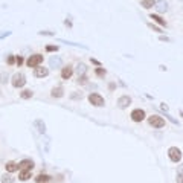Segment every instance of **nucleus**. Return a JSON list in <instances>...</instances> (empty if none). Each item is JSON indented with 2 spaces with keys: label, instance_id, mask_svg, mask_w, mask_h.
Masks as SVG:
<instances>
[{
  "label": "nucleus",
  "instance_id": "obj_9",
  "mask_svg": "<svg viewBox=\"0 0 183 183\" xmlns=\"http://www.w3.org/2000/svg\"><path fill=\"white\" fill-rule=\"evenodd\" d=\"M47 75H49V69H47V67L38 66V67L34 69V76H35V78H46Z\"/></svg>",
  "mask_w": 183,
  "mask_h": 183
},
{
  "label": "nucleus",
  "instance_id": "obj_14",
  "mask_svg": "<svg viewBox=\"0 0 183 183\" xmlns=\"http://www.w3.org/2000/svg\"><path fill=\"white\" fill-rule=\"evenodd\" d=\"M50 96H52V98H63V96H64L63 87H54L52 92H50Z\"/></svg>",
  "mask_w": 183,
  "mask_h": 183
},
{
  "label": "nucleus",
  "instance_id": "obj_15",
  "mask_svg": "<svg viewBox=\"0 0 183 183\" xmlns=\"http://www.w3.org/2000/svg\"><path fill=\"white\" fill-rule=\"evenodd\" d=\"M34 180L37 181V183H47L49 180H50V175H47V174H38L37 177H34Z\"/></svg>",
  "mask_w": 183,
  "mask_h": 183
},
{
  "label": "nucleus",
  "instance_id": "obj_16",
  "mask_svg": "<svg viewBox=\"0 0 183 183\" xmlns=\"http://www.w3.org/2000/svg\"><path fill=\"white\" fill-rule=\"evenodd\" d=\"M31 177H32V171H20V174H19V180L20 181H26Z\"/></svg>",
  "mask_w": 183,
  "mask_h": 183
},
{
  "label": "nucleus",
  "instance_id": "obj_31",
  "mask_svg": "<svg viewBox=\"0 0 183 183\" xmlns=\"http://www.w3.org/2000/svg\"><path fill=\"white\" fill-rule=\"evenodd\" d=\"M16 63V58L11 55V57H8V64H14Z\"/></svg>",
  "mask_w": 183,
  "mask_h": 183
},
{
  "label": "nucleus",
  "instance_id": "obj_28",
  "mask_svg": "<svg viewBox=\"0 0 183 183\" xmlns=\"http://www.w3.org/2000/svg\"><path fill=\"white\" fill-rule=\"evenodd\" d=\"M78 82H79V84H84V82H87V76H85V75H82V76H78Z\"/></svg>",
  "mask_w": 183,
  "mask_h": 183
},
{
  "label": "nucleus",
  "instance_id": "obj_1",
  "mask_svg": "<svg viewBox=\"0 0 183 183\" xmlns=\"http://www.w3.org/2000/svg\"><path fill=\"white\" fill-rule=\"evenodd\" d=\"M41 63H43V55H41V54H32V55L26 60V66H28V67H32V69L41 66Z\"/></svg>",
  "mask_w": 183,
  "mask_h": 183
},
{
  "label": "nucleus",
  "instance_id": "obj_19",
  "mask_svg": "<svg viewBox=\"0 0 183 183\" xmlns=\"http://www.w3.org/2000/svg\"><path fill=\"white\" fill-rule=\"evenodd\" d=\"M150 19H153V22L159 23L160 26H166V22H165L160 16H157V14H151V16H150Z\"/></svg>",
  "mask_w": 183,
  "mask_h": 183
},
{
  "label": "nucleus",
  "instance_id": "obj_30",
  "mask_svg": "<svg viewBox=\"0 0 183 183\" xmlns=\"http://www.w3.org/2000/svg\"><path fill=\"white\" fill-rule=\"evenodd\" d=\"M8 35H11V31H6V32H3V34H0V40L5 38V37H8Z\"/></svg>",
  "mask_w": 183,
  "mask_h": 183
},
{
  "label": "nucleus",
  "instance_id": "obj_29",
  "mask_svg": "<svg viewBox=\"0 0 183 183\" xmlns=\"http://www.w3.org/2000/svg\"><path fill=\"white\" fill-rule=\"evenodd\" d=\"M90 61H92V64H95V66H98V67H101V66H102V64H101L96 58H90Z\"/></svg>",
  "mask_w": 183,
  "mask_h": 183
},
{
  "label": "nucleus",
  "instance_id": "obj_6",
  "mask_svg": "<svg viewBox=\"0 0 183 183\" xmlns=\"http://www.w3.org/2000/svg\"><path fill=\"white\" fill-rule=\"evenodd\" d=\"M34 166L35 163L31 159H23L22 162H19V171H32Z\"/></svg>",
  "mask_w": 183,
  "mask_h": 183
},
{
  "label": "nucleus",
  "instance_id": "obj_10",
  "mask_svg": "<svg viewBox=\"0 0 183 183\" xmlns=\"http://www.w3.org/2000/svg\"><path fill=\"white\" fill-rule=\"evenodd\" d=\"M130 104H131V98L127 96V95H124V96H121V98L118 99V107H119V109H127Z\"/></svg>",
  "mask_w": 183,
  "mask_h": 183
},
{
  "label": "nucleus",
  "instance_id": "obj_8",
  "mask_svg": "<svg viewBox=\"0 0 183 183\" xmlns=\"http://www.w3.org/2000/svg\"><path fill=\"white\" fill-rule=\"evenodd\" d=\"M49 67H52V69H60V67H63V60H61V57H58V55L50 57V60H49Z\"/></svg>",
  "mask_w": 183,
  "mask_h": 183
},
{
  "label": "nucleus",
  "instance_id": "obj_32",
  "mask_svg": "<svg viewBox=\"0 0 183 183\" xmlns=\"http://www.w3.org/2000/svg\"><path fill=\"white\" fill-rule=\"evenodd\" d=\"M150 28H151L153 31H156V32H162V31H160L159 28H156V26H153V25H150Z\"/></svg>",
  "mask_w": 183,
  "mask_h": 183
},
{
  "label": "nucleus",
  "instance_id": "obj_21",
  "mask_svg": "<svg viewBox=\"0 0 183 183\" xmlns=\"http://www.w3.org/2000/svg\"><path fill=\"white\" fill-rule=\"evenodd\" d=\"M32 96H34V92H32V90H28V88L23 90L22 93H20V98H22V99H31Z\"/></svg>",
  "mask_w": 183,
  "mask_h": 183
},
{
  "label": "nucleus",
  "instance_id": "obj_23",
  "mask_svg": "<svg viewBox=\"0 0 183 183\" xmlns=\"http://www.w3.org/2000/svg\"><path fill=\"white\" fill-rule=\"evenodd\" d=\"M0 180H2V183H14V181H16V178H14L11 174H3Z\"/></svg>",
  "mask_w": 183,
  "mask_h": 183
},
{
  "label": "nucleus",
  "instance_id": "obj_22",
  "mask_svg": "<svg viewBox=\"0 0 183 183\" xmlns=\"http://www.w3.org/2000/svg\"><path fill=\"white\" fill-rule=\"evenodd\" d=\"M85 72H87V67H85V64L79 63V64L76 66V73H78V76H82V75H85Z\"/></svg>",
  "mask_w": 183,
  "mask_h": 183
},
{
  "label": "nucleus",
  "instance_id": "obj_25",
  "mask_svg": "<svg viewBox=\"0 0 183 183\" xmlns=\"http://www.w3.org/2000/svg\"><path fill=\"white\" fill-rule=\"evenodd\" d=\"M46 50H47V52H57V50H58V46H52V44H47V46H46Z\"/></svg>",
  "mask_w": 183,
  "mask_h": 183
},
{
  "label": "nucleus",
  "instance_id": "obj_20",
  "mask_svg": "<svg viewBox=\"0 0 183 183\" xmlns=\"http://www.w3.org/2000/svg\"><path fill=\"white\" fill-rule=\"evenodd\" d=\"M140 5L145 8V9H150L156 5V0H140Z\"/></svg>",
  "mask_w": 183,
  "mask_h": 183
},
{
  "label": "nucleus",
  "instance_id": "obj_27",
  "mask_svg": "<svg viewBox=\"0 0 183 183\" xmlns=\"http://www.w3.org/2000/svg\"><path fill=\"white\" fill-rule=\"evenodd\" d=\"M0 81H2L3 84L8 82V73H2V75H0Z\"/></svg>",
  "mask_w": 183,
  "mask_h": 183
},
{
  "label": "nucleus",
  "instance_id": "obj_34",
  "mask_svg": "<svg viewBox=\"0 0 183 183\" xmlns=\"http://www.w3.org/2000/svg\"><path fill=\"white\" fill-rule=\"evenodd\" d=\"M180 115H181V116H183V112H181V110H180Z\"/></svg>",
  "mask_w": 183,
  "mask_h": 183
},
{
  "label": "nucleus",
  "instance_id": "obj_24",
  "mask_svg": "<svg viewBox=\"0 0 183 183\" xmlns=\"http://www.w3.org/2000/svg\"><path fill=\"white\" fill-rule=\"evenodd\" d=\"M95 73H96V76L104 78V76L107 75V70H105V69H102V67H96V69H95Z\"/></svg>",
  "mask_w": 183,
  "mask_h": 183
},
{
  "label": "nucleus",
  "instance_id": "obj_11",
  "mask_svg": "<svg viewBox=\"0 0 183 183\" xmlns=\"http://www.w3.org/2000/svg\"><path fill=\"white\" fill-rule=\"evenodd\" d=\"M5 169H6V172H8V174H12V172L19 171V163H17V162H14V160H9V162H6Z\"/></svg>",
  "mask_w": 183,
  "mask_h": 183
},
{
  "label": "nucleus",
  "instance_id": "obj_5",
  "mask_svg": "<svg viewBox=\"0 0 183 183\" xmlns=\"http://www.w3.org/2000/svg\"><path fill=\"white\" fill-rule=\"evenodd\" d=\"M168 156H169V159H171L174 163H177V162L181 160V151H180V148H177V147H171V148L168 150Z\"/></svg>",
  "mask_w": 183,
  "mask_h": 183
},
{
  "label": "nucleus",
  "instance_id": "obj_17",
  "mask_svg": "<svg viewBox=\"0 0 183 183\" xmlns=\"http://www.w3.org/2000/svg\"><path fill=\"white\" fill-rule=\"evenodd\" d=\"M34 124H35V127L38 128V131H40L41 134H44V133H46V124H44L41 119H37Z\"/></svg>",
  "mask_w": 183,
  "mask_h": 183
},
{
  "label": "nucleus",
  "instance_id": "obj_3",
  "mask_svg": "<svg viewBox=\"0 0 183 183\" xmlns=\"http://www.w3.org/2000/svg\"><path fill=\"white\" fill-rule=\"evenodd\" d=\"M11 84L16 87V88H20V87H23L25 84H26V76L23 75V73H14L12 75V79H11Z\"/></svg>",
  "mask_w": 183,
  "mask_h": 183
},
{
  "label": "nucleus",
  "instance_id": "obj_13",
  "mask_svg": "<svg viewBox=\"0 0 183 183\" xmlns=\"http://www.w3.org/2000/svg\"><path fill=\"white\" fill-rule=\"evenodd\" d=\"M72 73H73V67L72 66H64L61 69V78L63 79H69L72 76Z\"/></svg>",
  "mask_w": 183,
  "mask_h": 183
},
{
  "label": "nucleus",
  "instance_id": "obj_33",
  "mask_svg": "<svg viewBox=\"0 0 183 183\" xmlns=\"http://www.w3.org/2000/svg\"><path fill=\"white\" fill-rule=\"evenodd\" d=\"M160 109H162V110H165V112H166V110H168V105H166V104H162V105H160Z\"/></svg>",
  "mask_w": 183,
  "mask_h": 183
},
{
  "label": "nucleus",
  "instance_id": "obj_7",
  "mask_svg": "<svg viewBox=\"0 0 183 183\" xmlns=\"http://www.w3.org/2000/svg\"><path fill=\"white\" fill-rule=\"evenodd\" d=\"M131 119H133L134 122H142V121L145 119V112H143L142 109H134V110L131 112Z\"/></svg>",
  "mask_w": 183,
  "mask_h": 183
},
{
  "label": "nucleus",
  "instance_id": "obj_26",
  "mask_svg": "<svg viewBox=\"0 0 183 183\" xmlns=\"http://www.w3.org/2000/svg\"><path fill=\"white\" fill-rule=\"evenodd\" d=\"M23 63H25L23 57H22V55H17V57H16V64H17V66H22Z\"/></svg>",
  "mask_w": 183,
  "mask_h": 183
},
{
  "label": "nucleus",
  "instance_id": "obj_2",
  "mask_svg": "<svg viewBox=\"0 0 183 183\" xmlns=\"http://www.w3.org/2000/svg\"><path fill=\"white\" fill-rule=\"evenodd\" d=\"M148 124L153 127V128H163L165 127V119L159 115H153L148 118Z\"/></svg>",
  "mask_w": 183,
  "mask_h": 183
},
{
  "label": "nucleus",
  "instance_id": "obj_4",
  "mask_svg": "<svg viewBox=\"0 0 183 183\" xmlns=\"http://www.w3.org/2000/svg\"><path fill=\"white\" fill-rule=\"evenodd\" d=\"M88 102H90L92 105H95V107H102V105L105 104L104 98H102L99 93H90V95H88Z\"/></svg>",
  "mask_w": 183,
  "mask_h": 183
},
{
  "label": "nucleus",
  "instance_id": "obj_12",
  "mask_svg": "<svg viewBox=\"0 0 183 183\" xmlns=\"http://www.w3.org/2000/svg\"><path fill=\"white\" fill-rule=\"evenodd\" d=\"M154 8L157 9V12H165L166 9H168V3L165 2V0H156V5H154Z\"/></svg>",
  "mask_w": 183,
  "mask_h": 183
},
{
  "label": "nucleus",
  "instance_id": "obj_18",
  "mask_svg": "<svg viewBox=\"0 0 183 183\" xmlns=\"http://www.w3.org/2000/svg\"><path fill=\"white\" fill-rule=\"evenodd\" d=\"M175 180H177V183H183V163H181V165H178V168H177Z\"/></svg>",
  "mask_w": 183,
  "mask_h": 183
}]
</instances>
